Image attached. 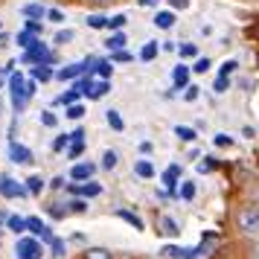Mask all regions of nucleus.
Returning <instances> with one entry per match:
<instances>
[{"label":"nucleus","mask_w":259,"mask_h":259,"mask_svg":"<svg viewBox=\"0 0 259 259\" xmlns=\"http://www.w3.org/2000/svg\"><path fill=\"white\" fill-rule=\"evenodd\" d=\"M175 137L181 143H192L198 134H195V128H189V125H175Z\"/></svg>","instance_id":"412c9836"},{"label":"nucleus","mask_w":259,"mask_h":259,"mask_svg":"<svg viewBox=\"0 0 259 259\" xmlns=\"http://www.w3.org/2000/svg\"><path fill=\"white\" fill-rule=\"evenodd\" d=\"M108 91H111V82H108V79H91L82 96H88V99H102Z\"/></svg>","instance_id":"423d86ee"},{"label":"nucleus","mask_w":259,"mask_h":259,"mask_svg":"<svg viewBox=\"0 0 259 259\" xmlns=\"http://www.w3.org/2000/svg\"><path fill=\"white\" fill-rule=\"evenodd\" d=\"M73 29H61V32H56V44H67V41H73Z\"/></svg>","instance_id":"c03bdc74"},{"label":"nucleus","mask_w":259,"mask_h":259,"mask_svg":"<svg viewBox=\"0 0 259 259\" xmlns=\"http://www.w3.org/2000/svg\"><path fill=\"white\" fill-rule=\"evenodd\" d=\"M178 56H181V59H195V56H198V47H195V44H181V47H178Z\"/></svg>","instance_id":"473e14b6"},{"label":"nucleus","mask_w":259,"mask_h":259,"mask_svg":"<svg viewBox=\"0 0 259 259\" xmlns=\"http://www.w3.org/2000/svg\"><path fill=\"white\" fill-rule=\"evenodd\" d=\"M189 73H192V70H189L187 64H178L175 70H172V82H175V88H178V91H181V88H187V84H189Z\"/></svg>","instance_id":"9b49d317"},{"label":"nucleus","mask_w":259,"mask_h":259,"mask_svg":"<svg viewBox=\"0 0 259 259\" xmlns=\"http://www.w3.org/2000/svg\"><path fill=\"white\" fill-rule=\"evenodd\" d=\"M6 227H9V230H12V233H26V219H21V215H9V219H6Z\"/></svg>","instance_id":"aec40b11"},{"label":"nucleus","mask_w":259,"mask_h":259,"mask_svg":"<svg viewBox=\"0 0 259 259\" xmlns=\"http://www.w3.org/2000/svg\"><path fill=\"white\" fill-rule=\"evenodd\" d=\"M73 195H84V198H96V195H102V187L94 184V181H79V184H73L70 187Z\"/></svg>","instance_id":"0eeeda50"},{"label":"nucleus","mask_w":259,"mask_h":259,"mask_svg":"<svg viewBox=\"0 0 259 259\" xmlns=\"http://www.w3.org/2000/svg\"><path fill=\"white\" fill-rule=\"evenodd\" d=\"M50 187H53V189H61V187H64V178H56V181H53Z\"/></svg>","instance_id":"052dcab7"},{"label":"nucleus","mask_w":259,"mask_h":259,"mask_svg":"<svg viewBox=\"0 0 259 259\" xmlns=\"http://www.w3.org/2000/svg\"><path fill=\"white\" fill-rule=\"evenodd\" d=\"M0 29H3V24H0Z\"/></svg>","instance_id":"338daca9"},{"label":"nucleus","mask_w":259,"mask_h":259,"mask_svg":"<svg viewBox=\"0 0 259 259\" xmlns=\"http://www.w3.org/2000/svg\"><path fill=\"white\" fill-rule=\"evenodd\" d=\"M44 26H41V21H32V18H26V32H32V35H38Z\"/></svg>","instance_id":"8fccbe9b"},{"label":"nucleus","mask_w":259,"mask_h":259,"mask_svg":"<svg viewBox=\"0 0 259 259\" xmlns=\"http://www.w3.org/2000/svg\"><path fill=\"white\" fill-rule=\"evenodd\" d=\"M236 67H239V61H236V59H230V61H224V64H222V73H219V76H230V73H233Z\"/></svg>","instance_id":"09e8293b"},{"label":"nucleus","mask_w":259,"mask_h":259,"mask_svg":"<svg viewBox=\"0 0 259 259\" xmlns=\"http://www.w3.org/2000/svg\"><path fill=\"white\" fill-rule=\"evenodd\" d=\"M67 143H70V134H61V137H56V143H53V152H61V149H67Z\"/></svg>","instance_id":"a18cd8bd"},{"label":"nucleus","mask_w":259,"mask_h":259,"mask_svg":"<svg viewBox=\"0 0 259 259\" xmlns=\"http://www.w3.org/2000/svg\"><path fill=\"white\" fill-rule=\"evenodd\" d=\"M105 47L108 50H122L125 47V35H122V32H114V35L105 41Z\"/></svg>","instance_id":"c756f323"},{"label":"nucleus","mask_w":259,"mask_h":259,"mask_svg":"<svg viewBox=\"0 0 259 259\" xmlns=\"http://www.w3.org/2000/svg\"><path fill=\"white\" fill-rule=\"evenodd\" d=\"M70 140H84V128H76V131L70 134Z\"/></svg>","instance_id":"4d7b16f0"},{"label":"nucleus","mask_w":259,"mask_h":259,"mask_svg":"<svg viewBox=\"0 0 259 259\" xmlns=\"http://www.w3.org/2000/svg\"><path fill=\"white\" fill-rule=\"evenodd\" d=\"M15 41H18V47H21V50H29L38 38L32 35V32H26V29H24V32H18V35H15Z\"/></svg>","instance_id":"393cba45"},{"label":"nucleus","mask_w":259,"mask_h":259,"mask_svg":"<svg viewBox=\"0 0 259 259\" xmlns=\"http://www.w3.org/2000/svg\"><path fill=\"white\" fill-rule=\"evenodd\" d=\"M3 82H6V73L0 70V88H3Z\"/></svg>","instance_id":"0e129e2a"},{"label":"nucleus","mask_w":259,"mask_h":259,"mask_svg":"<svg viewBox=\"0 0 259 259\" xmlns=\"http://www.w3.org/2000/svg\"><path fill=\"white\" fill-rule=\"evenodd\" d=\"M0 195H3V198H26L29 192H26V187H21L15 178L3 175L0 178Z\"/></svg>","instance_id":"39448f33"},{"label":"nucleus","mask_w":259,"mask_h":259,"mask_svg":"<svg viewBox=\"0 0 259 259\" xmlns=\"http://www.w3.org/2000/svg\"><path fill=\"white\" fill-rule=\"evenodd\" d=\"M160 253H163L166 259H181V256H187V250H181L178 245H166L163 250H160Z\"/></svg>","instance_id":"2f4dec72"},{"label":"nucleus","mask_w":259,"mask_h":259,"mask_svg":"<svg viewBox=\"0 0 259 259\" xmlns=\"http://www.w3.org/2000/svg\"><path fill=\"white\" fill-rule=\"evenodd\" d=\"M160 227H163L166 236H181V227H178V222H175V219H169V215H163V219H160Z\"/></svg>","instance_id":"5701e85b"},{"label":"nucleus","mask_w":259,"mask_h":259,"mask_svg":"<svg viewBox=\"0 0 259 259\" xmlns=\"http://www.w3.org/2000/svg\"><path fill=\"white\" fill-rule=\"evenodd\" d=\"M154 26H157V29H172V26H175V12H172V9L157 12L154 15Z\"/></svg>","instance_id":"f8f14e48"},{"label":"nucleus","mask_w":259,"mask_h":259,"mask_svg":"<svg viewBox=\"0 0 259 259\" xmlns=\"http://www.w3.org/2000/svg\"><path fill=\"white\" fill-rule=\"evenodd\" d=\"M105 119H108V125H111L114 131H122V128H125V122H122V117H119V111H117V108L105 111Z\"/></svg>","instance_id":"a211bd4d"},{"label":"nucleus","mask_w":259,"mask_h":259,"mask_svg":"<svg viewBox=\"0 0 259 259\" xmlns=\"http://www.w3.org/2000/svg\"><path fill=\"white\" fill-rule=\"evenodd\" d=\"M215 146H219V149H230V146H233V137H230V134H215Z\"/></svg>","instance_id":"79ce46f5"},{"label":"nucleus","mask_w":259,"mask_h":259,"mask_svg":"<svg viewBox=\"0 0 259 259\" xmlns=\"http://www.w3.org/2000/svg\"><path fill=\"white\" fill-rule=\"evenodd\" d=\"M3 47H9V35H6V32L0 29V50H3Z\"/></svg>","instance_id":"13d9d810"},{"label":"nucleus","mask_w":259,"mask_h":259,"mask_svg":"<svg viewBox=\"0 0 259 259\" xmlns=\"http://www.w3.org/2000/svg\"><path fill=\"white\" fill-rule=\"evenodd\" d=\"M178 198L192 201V198H195V184H192V181H184V184H181V189H178Z\"/></svg>","instance_id":"bb28decb"},{"label":"nucleus","mask_w":259,"mask_h":259,"mask_svg":"<svg viewBox=\"0 0 259 259\" xmlns=\"http://www.w3.org/2000/svg\"><path fill=\"white\" fill-rule=\"evenodd\" d=\"M96 64V76H99V79H108V76H111V70H114V64H111V61H94ZM91 73V70H88Z\"/></svg>","instance_id":"c85d7f7f"},{"label":"nucleus","mask_w":259,"mask_h":259,"mask_svg":"<svg viewBox=\"0 0 259 259\" xmlns=\"http://www.w3.org/2000/svg\"><path fill=\"white\" fill-rule=\"evenodd\" d=\"M227 88H230V76H219L215 84H212V91H215V94H224Z\"/></svg>","instance_id":"a19ab883"},{"label":"nucleus","mask_w":259,"mask_h":259,"mask_svg":"<svg viewBox=\"0 0 259 259\" xmlns=\"http://www.w3.org/2000/svg\"><path fill=\"white\" fill-rule=\"evenodd\" d=\"M44 227H47V224L41 222V219H35V215H32V219H26V230H29L32 236H41V230H44Z\"/></svg>","instance_id":"7c9ffc66"},{"label":"nucleus","mask_w":259,"mask_h":259,"mask_svg":"<svg viewBox=\"0 0 259 259\" xmlns=\"http://www.w3.org/2000/svg\"><path fill=\"white\" fill-rule=\"evenodd\" d=\"M178 178H181V166H169V169L163 172V184L169 189H175L178 187Z\"/></svg>","instance_id":"6ab92c4d"},{"label":"nucleus","mask_w":259,"mask_h":259,"mask_svg":"<svg viewBox=\"0 0 259 259\" xmlns=\"http://www.w3.org/2000/svg\"><path fill=\"white\" fill-rule=\"evenodd\" d=\"M70 210H73V212H88V201H82V198L70 201Z\"/></svg>","instance_id":"603ef678"},{"label":"nucleus","mask_w":259,"mask_h":259,"mask_svg":"<svg viewBox=\"0 0 259 259\" xmlns=\"http://www.w3.org/2000/svg\"><path fill=\"white\" fill-rule=\"evenodd\" d=\"M253 207H256V210H259V192H256V195H253Z\"/></svg>","instance_id":"680f3d73"},{"label":"nucleus","mask_w":259,"mask_h":259,"mask_svg":"<svg viewBox=\"0 0 259 259\" xmlns=\"http://www.w3.org/2000/svg\"><path fill=\"white\" fill-rule=\"evenodd\" d=\"M189 3H192V0H169L172 12H187V9H189Z\"/></svg>","instance_id":"37998d69"},{"label":"nucleus","mask_w":259,"mask_h":259,"mask_svg":"<svg viewBox=\"0 0 259 259\" xmlns=\"http://www.w3.org/2000/svg\"><path fill=\"white\" fill-rule=\"evenodd\" d=\"M125 21H128V18H125V15H114V18H108V29H122V26H125Z\"/></svg>","instance_id":"58836bf2"},{"label":"nucleus","mask_w":259,"mask_h":259,"mask_svg":"<svg viewBox=\"0 0 259 259\" xmlns=\"http://www.w3.org/2000/svg\"><path fill=\"white\" fill-rule=\"evenodd\" d=\"M105 24H108L105 15H88V26L91 29H105Z\"/></svg>","instance_id":"72a5a7b5"},{"label":"nucleus","mask_w":259,"mask_h":259,"mask_svg":"<svg viewBox=\"0 0 259 259\" xmlns=\"http://www.w3.org/2000/svg\"><path fill=\"white\" fill-rule=\"evenodd\" d=\"M210 67H212V61L207 59V56H204V59H195V64H192L189 70H192V73H207Z\"/></svg>","instance_id":"f704fd0d"},{"label":"nucleus","mask_w":259,"mask_h":259,"mask_svg":"<svg viewBox=\"0 0 259 259\" xmlns=\"http://www.w3.org/2000/svg\"><path fill=\"white\" fill-rule=\"evenodd\" d=\"M137 3H140L143 9H149V6H157V3H160V0H137Z\"/></svg>","instance_id":"bf43d9fd"},{"label":"nucleus","mask_w":259,"mask_h":259,"mask_svg":"<svg viewBox=\"0 0 259 259\" xmlns=\"http://www.w3.org/2000/svg\"><path fill=\"white\" fill-rule=\"evenodd\" d=\"M236 227L245 236H256L259 233V210L250 204V207H242L236 212Z\"/></svg>","instance_id":"f257e3e1"},{"label":"nucleus","mask_w":259,"mask_h":259,"mask_svg":"<svg viewBox=\"0 0 259 259\" xmlns=\"http://www.w3.org/2000/svg\"><path fill=\"white\" fill-rule=\"evenodd\" d=\"M21 15H24V18H32V21H41V18L47 15V9H44L41 3H26L24 9H21Z\"/></svg>","instance_id":"ddd939ff"},{"label":"nucleus","mask_w":259,"mask_h":259,"mask_svg":"<svg viewBox=\"0 0 259 259\" xmlns=\"http://www.w3.org/2000/svg\"><path fill=\"white\" fill-rule=\"evenodd\" d=\"M79 96H82V94H79L76 88H70L67 94H61V96H59V102H61V105H70V102H79Z\"/></svg>","instance_id":"e433bc0d"},{"label":"nucleus","mask_w":259,"mask_h":259,"mask_svg":"<svg viewBox=\"0 0 259 259\" xmlns=\"http://www.w3.org/2000/svg\"><path fill=\"white\" fill-rule=\"evenodd\" d=\"M84 259H114V253L105 250V247H88L84 250Z\"/></svg>","instance_id":"b1692460"},{"label":"nucleus","mask_w":259,"mask_h":259,"mask_svg":"<svg viewBox=\"0 0 259 259\" xmlns=\"http://www.w3.org/2000/svg\"><path fill=\"white\" fill-rule=\"evenodd\" d=\"M157 53H160V47H157V41H146L140 50V59L143 61H154L157 59Z\"/></svg>","instance_id":"f3484780"},{"label":"nucleus","mask_w":259,"mask_h":259,"mask_svg":"<svg viewBox=\"0 0 259 259\" xmlns=\"http://www.w3.org/2000/svg\"><path fill=\"white\" fill-rule=\"evenodd\" d=\"M122 61H131V53H125V50H111V64H122Z\"/></svg>","instance_id":"4c0bfd02"},{"label":"nucleus","mask_w":259,"mask_h":259,"mask_svg":"<svg viewBox=\"0 0 259 259\" xmlns=\"http://www.w3.org/2000/svg\"><path fill=\"white\" fill-rule=\"evenodd\" d=\"M0 111H3V108H0Z\"/></svg>","instance_id":"774afa93"},{"label":"nucleus","mask_w":259,"mask_h":259,"mask_svg":"<svg viewBox=\"0 0 259 259\" xmlns=\"http://www.w3.org/2000/svg\"><path fill=\"white\" fill-rule=\"evenodd\" d=\"M6 219H9V215H6V212H0V224H6Z\"/></svg>","instance_id":"e2e57ef3"},{"label":"nucleus","mask_w":259,"mask_h":259,"mask_svg":"<svg viewBox=\"0 0 259 259\" xmlns=\"http://www.w3.org/2000/svg\"><path fill=\"white\" fill-rule=\"evenodd\" d=\"M198 91H201V88H195V84H187V94H184V99H187V102H195V99H198Z\"/></svg>","instance_id":"3c124183"},{"label":"nucleus","mask_w":259,"mask_h":259,"mask_svg":"<svg viewBox=\"0 0 259 259\" xmlns=\"http://www.w3.org/2000/svg\"><path fill=\"white\" fill-rule=\"evenodd\" d=\"M50 215H53V219H64V215H67V210H64L61 204H53V207H50Z\"/></svg>","instance_id":"864d4df0"},{"label":"nucleus","mask_w":259,"mask_h":259,"mask_svg":"<svg viewBox=\"0 0 259 259\" xmlns=\"http://www.w3.org/2000/svg\"><path fill=\"white\" fill-rule=\"evenodd\" d=\"M134 172L140 178H154V166L149 163V160H137V163H134Z\"/></svg>","instance_id":"a878e982"},{"label":"nucleus","mask_w":259,"mask_h":259,"mask_svg":"<svg viewBox=\"0 0 259 259\" xmlns=\"http://www.w3.org/2000/svg\"><path fill=\"white\" fill-rule=\"evenodd\" d=\"M26 192H29V195H41V192H44V178L29 175L26 178Z\"/></svg>","instance_id":"dca6fc26"},{"label":"nucleus","mask_w":259,"mask_h":259,"mask_svg":"<svg viewBox=\"0 0 259 259\" xmlns=\"http://www.w3.org/2000/svg\"><path fill=\"white\" fill-rule=\"evenodd\" d=\"M24 73H12L9 76V96H12V105H15V111H24L26 108V102H29V96H26V91H24Z\"/></svg>","instance_id":"7ed1b4c3"},{"label":"nucleus","mask_w":259,"mask_h":259,"mask_svg":"<svg viewBox=\"0 0 259 259\" xmlns=\"http://www.w3.org/2000/svg\"><path fill=\"white\" fill-rule=\"evenodd\" d=\"M117 163H119V154L114 152V149H108V152H102V169H117Z\"/></svg>","instance_id":"4be33fe9"},{"label":"nucleus","mask_w":259,"mask_h":259,"mask_svg":"<svg viewBox=\"0 0 259 259\" xmlns=\"http://www.w3.org/2000/svg\"><path fill=\"white\" fill-rule=\"evenodd\" d=\"M32 79L35 82H50V79H56V73L50 70V64H35L32 67Z\"/></svg>","instance_id":"2eb2a0df"},{"label":"nucleus","mask_w":259,"mask_h":259,"mask_svg":"<svg viewBox=\"0 0 259 259\" xmlns=\"http://www.w3.org/2000/svg\"><path fill=\"white\" fill-rule=\"evenodd\" d=\"M117 215L119 219H122V222H128L131 227H134V230H146V222H143L140 215H137V212H128V210H117Z\"/></svg>","instance_id":"4468645a"},{"label":"nucleus","mask_w":259,"mask_h":259,"mask_svg":"<svg viewBox=\"0 0 259 259\" xmlns=\"http://www.w3.org/2000/svg\"><path fill=\"white\" fill-rule=\"evenodd\" d=\"M9 157H12V163H32V152L21 143H9Z\"/></svg>","instance_id":"6e6552de"},{"label":"nucleus","mask_w":259,"mask_h":259,"mask_svg":"<svg viewBox=\"0 0 259 259\" xmlns=\"http://www.w3.org/2000/svg\"><path fill=\"white\" fill-rule=\"evenodd\" d=\"M212 160H215V157H204V163H198V172H212Z\"/></svg>","instance_id":"5fc2aeb1"},{"label":"nucleus","mask_w":259,"mask_h":259,"mask_svg":"<svg viewBox=\"0 0 259 259\" xmlns=\"http://www.w3.org/2000/svg\"><path fill=\"white\" fill-rule=\"evenodd\" d=\"M82 73H84V61H76V64L61 67V70L56 73V79H61V82H73V79H79Z\"/></svg>","instance_id":"1a4fd4ad"},{"label":"nucleus","mask_w":259,"mask_h":259,"mask_svg":"<svg viewBox=\"0 0 259 259\" xmlns=\"http://www.w3.org/2000/svg\"><path fill=\"white\" fill-rule=\"evenodd\" d=\"M96 3H108V0H96Z\"/></svg>","instance_id":"69168bd1"},{"label":"nucleus","mask_w":259,"mask_h":259,"mask_svg":"<svg viewBox=\"0 0 259 259\" xmlns=\"http://www.w3.org/2000/svg\"><path fill=\"white\" fill-rule=\"evenodd\" d=\"M50 250H53V256H56V259H61V256H64V242L53 236V242H50Z\"/></svg>","instance_id":"ea45409f"},{"label":"nucleus","mask_w":259,"mask_h":259,"mask_svg":"<svg viewBox=\"0 0 259 259\" xmlns=\"http://www.w3.org/2000/svg\"><path fill=\"white\" fill-rule=\"evenodd\" d=\"M94 172H96L94 163H76L70 169V178H73V181H91V178H94Z\"/></svg>","instance_id":"9d476101"},{"label":"nucleus","mask_w":259,"mask_h":259,"mask_svg":"<svg viewBox=\"0 0 259 259\" xmlns=\"http://www.w3.org/2000/svg\"><path fill=\"white\" fill-rule=\"evenodd\" d=\"M41 253H44L41 242H38V239H32V236L21 233L18 245H15V256H18V259H41Z\"/></svg>","instance_id":"20e7f679"},{"label":"nucleus","mask_w":259,"mask_h":259,"mask_svg":"<svg viewBox=\"0 0 259 259\" xmlns=\"http://www.w3.org/2000/svg\"><path fill=\"white\" fill-rule=\"evenodd\" d=\"M64 108H67L64 117H70V119H82L84 117V105L82 102H70V105H64Z\"/></svg>","instance_id":"cd10ccee"},{"label":"nucleus","mask_w":259,"mask_h":259,"mask_svg":"<svg viewBox=\"0 0 259 259\" xmlns=\"http://www.w3.org/2000/svg\"><path fill=\"white\" fill-rule=\"evenodd\" d=\"M73 146L70 149H67V157H73V160H76V157H82V152H84V140H70Z\"/></svg>","instance_id":"c9c22d12"},{"label":"nucleus","mask_w":259,"mask_h":259,"mask_svg":"<svg viewBox=\"0 0 259 259\" xmlns=\"http://www.w3.org/2000/svg\"><path fill=\"white\" fill-rule=\"evenodd\" d=\"M41 122H44L47 128H56V125H59V119H56V114H50V111H44V114H41Z\"/></svg>","instance_id":"49530a36"},{"label":"nucleus","mask_w":259,"mask_h":259,"mask_svg":"<svg viewBox=\"0 0 259 259\" xmlns=\"http://www.w3.org/2000/svg\"><path fill=\"white\" fill-rule=\"evenodd\" d=\"M247 259H259V242H253V245H250V253H247Z\"/></svg>","instance_id":"6e6d98bb"},{"label":"nucleus","mask_w":259,"mask_h":259,"mask_svg":"<svg viewBox=\"0 0 259 259\" xmlns=\"http://www.w3.org/2000/svg\"><path fill=\"white\" fill-rule=\"evenodd\" d=\"M44 18H50L53 24H61V21H64V12H61V9H47V15H44Z\"/></svg>","instance_id":"de8ad7c7"},{"label":"nucleus","mask_w":259,"mask_h":259,"mask_svg":"<svg viewBox=\"0 0 259 259\" xmlns=\"http://www.w3.org/2000/svg\"><path fill=\"white\" fill-rule=\"evenodd\" d=\"M21 61H24V64H53V61H56V56H53V53L47 50V44H41V38H38L29 50H24Z\"/></svg>","instance_id":"f03ea898"}]
</instances>
